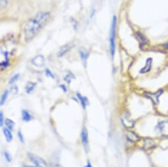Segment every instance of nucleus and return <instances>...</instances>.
<instances>
[{
  "mask_svg": "<svg viewBox=\"0 0 168 167\" xmlns=\"http://www.w3.org/2000/svg\"><path fill=\"white\" fill-rule=\"evenodd\" d=\"M50 16V14L48 12H40L26 23L24 29L26 41L28 42L31 40L38 34L49 19Z\"/></svg>",
  "mask_w": 168,
  "mask_h": 167,
  "instance_id": "obj_1",
  "label": "nucleus"
},
{
  "mask_svg": "<svg viewBox=\"0 0 168 167\" xmlns=\"http://www.w3.org/2000/svg\"><path fill=\"white\" fill-rule=\"evenodd\" d=\"M116 25H117V18L116 16L113 17L112 23H111V32H110V51L111 56L113 57L114 54H115V38H116Z\"/></svg>",
  "mask_w": 168,
  "mask_h": 167,
  "instance_id": "obj_2",
  "label": "nucleus"
},
{
  "mask_svg": "<svg viewBox=\"0 0 168 167\" xmlns=\"http://www.w3.org/2000/svg\"><path fill=\"white\" fill-rule=\"evenodd\" d=\"M28 157L29 159L31 160L37 167H47V164L45 160L41 157L36 155H34L32 153H29Z\"/></svg>",
  "mask_w": 168,
  "mask_h": 167,
  "instance_id": "obj_3",
  "label": "nucleus"
},
{
  "mask_svg": "<svg viewBox=\"0 0 168 167\" xmlns=\"http://www.w3.org/2000/svg\"><path fill=\"white\" fill-rule=\"evenodd\" d=\"M156 128L158 132L161 135L168 137V120L160 122Z\"/></svg>",
  "mask_w": 168,
  "mask_h": 167,
  "instance_id": "obj_4",
  "label": "nucleus"
},
{
  "mask_svg": "<svg viewBox=\"0 0 168 167\" xmlns=\"http://www.w3.org/2000/svg\"><path fill=\"white\" fill-rule=\"evenodd\" d=\"M32 63L35 67H43L45 64V59L43 55H38L32 59Z\"/></svg>",
  "mask_w": 168,
  "mask_h": 167,
  "instance_id": "obj_5",
  "label": "nucleus"
},
{
  "mask_svg": "<svg viewBox=\"0 0 168 167\" xmlns=\"http://www.w3.org/2000/svg\"><path fill=\"white\" fill-rule=\"evenodd\" d=\"M74 46V44L73 43H69L63 45L61 49H60L59 51L58 52L57 56L59 57H62L63 55H65L66 53H68L72 48H73Z\"/></svg>",
  "mask_w": 168,
  "mask_h": 167,
  "instance_id": "obj_6",
  "label": "nucleus"
},
{
  "mask_svg": "<svg viewBox=\"0 0 168 167\" xmlns=\"http://www.w3.org/2000/svg\"><path fill=\"white\" fill-rule=\"evenodd\" d=\"M81 140L82 143L85 147L86 151H87L88 148V132L86 128H83L81 132Z\"/></svg>",
  "mask_w": 168,
  "mask_h": 167,
  "instance_id": "obj_7",
  "label": "nucleus"
},
{
  "mask_svg": "<svg viewBox=\"0 0 168 167\" xmlns=\"http://www.w3.org/2000/svg\"><path fill=\"white\" fill-rule=\"evenodd\" d=\"M152 64V59L148 58L146 61L145 66L141 70L140 73L142 74H145V73L148 72V71H150V70H151V69Z\"/></svg>",
  "mask_w": 168,
  "mask_h": 167,
  "instance_id": "obj_8",
  "label": "nucleus"
},
{
  "mask_svg": "<svg viewBox=\"0 0 168 167\" xmlns=\"http://www.w3.org/2000/svg\"><path fill=\"white\" fill-rule=\"evenodd\" d=\"M121 121H122L123 124L124 125V126L126 128H133L134 126V124H135L134 122L133 121L130 120L129 117H125L124 118H122Z\"/></svg>",
  "mask_w": 168,
  "mask_h": 167,
  "instance_id": "obj_9",
  "label": "nucleus"
},
{
  "mask_svg": "<svg viewBox=\"0 0 168 167\" xmlns=\"http://www.w3.org/2000/svg\"><path fill=\"white\" fill-rule=\"evenodd\" d=\"M155 146V142L152 139H146L145 140V142H144V145H143V147L145 150H150V149L152 148L153 147Z\"/></svg>",
  "mask_w": 168,
  "mask_h": 167,
  "instance_id": "obj_10",
  "label": "nucleus"
},
{
  "mask_svg": "<svg viewBox=\"0 0 168 167\" xmlns=\"http://www.w3.org/2000/svg\"><path fill=\"white\" fill-rule=\"evenodd\" d=\"M127 138L132 142H136L140 140L139 137L135 133L131 132V131H129L127 133Z\"/></svg>",
  "mask_w": 168,
  "mask_h": 167,
  "instance_id": "obj_11",
  "label": "nucleus"
},
{
  "mask_svg": "<svg viewBox=\"0 0 168 167\" xmlns=\"http://www.w3.org/2000/svg\"><path fill=\"white\" fill-rule=\"evenodd\" d=\"M77 95L78 99H79V101H80V102L81 103V105L82 107V108L84 109H86V105L88 103V101H87L86 98L82 97V95L79 93H77Z\"/></svg>",
  "mask_w": 168,
  "mask_h": 167,
  "instance_id": "obj_12",
  "label": "nucleus"
},
{
  "mask_svg": "<svg viewBox=\"0 0 168 167\" xmlns=\"http://www.w3.org/2000/svg\"><path fill=\"white\" fill-rule=\"evenodd\" d=\"M3 134L5 136V139L6 140H7V142H10L12 139H13V136H12V134L11 132V131L8 128H3Z\"/></svg>",
  "mask_w": 168,
  "mask_h": 167,
  "instance_id": "obj_13",
  "label": "nucleus"
},
{
  "mask_svg": "<svg viewBox=\"0 0 168 167\" xmlns=\"http://www.w3.org/2000/svg\"><path fill=\"white\" fill-rule=\"evenodd\" d=\"M37 86V84L34 82H28L25 87V90L27 93H31L33 90L34 88Z\"/></svg>",
  "mask_w": 168,
  "mask_h": 167,
  "instance_id": "obj_14",
  "label": "nucleus"
},
{
  "mask_svg": "<svg viewBox=\"0 0 168 167\" xmlns=\"http://www.w3.org/2000/svg\"><path fill=\"white\" fill-rule=\"evenodd\" d=\"M22 120L25 122H29L31 120V114H30V113L26 110H23L22 111Z\"/></svg>",
  "mask_w": 168,
  "mask_h": 167,
  "instance_id": "obj_15",
  "label": "nucleus"
},
{
  "mask_svg": "<svg viewBox=\"0 0 168 167\" xmlns=\"http://www.w3.org/2000/svg\"><path fill=\"white\" fill-rule=\"evenodd\" d=\"M136 36L138 38V39H139V41L141 43V44H146L147 43V40L146 38H145V36H144L142 33L141 32H137L136 33Z\"/></svg>",
  "mask_w": 168,
  "mask_h": 167,
  "instance_id": "obj_16",
  "label": "nucleus"
},
{
  "mask_svg": "<svg viewBox=\"0 0 168 167\" xmlns=\"http://www.w3.org/2000/svg\"><path fill=\"white\" fill-rule=\"evenodd\" d=\"M5 123L8 129H9L10 130H12L13 129V127L15 126V122L12 120H11V119H9V118L5 119Z\"/></svg>",
  "mask_w": 168,
  "mask_h": 167,
  "instance_id": "obj_17",
  "label": "nucleus"
},
{
  "mask_svg": "<svg viewBox=\"0 0 168 167\" xmlns=\"http://www.w3.org/2000/svg\"><path fill=\"white\" fill-rule=\"evenodd\" d=\"M161 95V91L160 92H158L157 93H150L148 95V97L150 98L151 99H152V101H157L159 99V97H160V95Z\"/></svg>",
  "mask_w": 168,
  "mask_h": 167,
  "instance_id": "obj_18",
  "label": "nucleus"
},
{
  "mask_svg": "<svg viewBox=\"0 0 168 167\" xmlns=\"http://www.w3.org/2000/svg\"><path fill=\"white\" fill-rule=\"evenodd\" d=\"M8 93H9V92L7 90H6L2 95V98H1V105H3L5 102V101L6 99H7V98L8 96Z\"/></svg>",
  "mask_w": 168,
  "mask_h": 167,
  "instance_id": "obj_19",
  "label": "nucleus"
},
{
  "mask_svg": "<svg viewBox=\"0 0 168 167\" xmlns=\"http://www.w3.org/2000/svg\"><path fill=\"white\" fill-rule=\"evenodd\" d=\"M9 0H0V6H1V9L3 10L7 6Z\"/></svg>",
  "mask_w": 168,
  "mask_h": 167,
  "instance_id": "obj_20",
  "label": "nucleus"
},
{
  "mask_svg": "<svg viewBox=\"0 0 168 167\" xmlns=\"http://www.w3.org/2000/svg\"><path fill=\"white\" fill-rule=\"evenodd\" d=\"M73 75L71 73H67V74L64 77V80L68 84H69L71 82L72 79H73Z\"/></svg>",
  "mask_w": 168,
  "mask_h": 167,
  "instance_id": "obj_21",
  "label": "nucleus"
},
{
  "mask_svg": "<svg viewBox=\"0 0 168 167\" xmlns=\"http://www.w3.org/2000/svg\"><path fill=\"white\" fill-rule=\"evenodd\" d=\"M19 74H15L14 76L12 77V78L11 79V80H9V84H13L15 82H16L18 79H19Z\"/></svg>",
  "mask_w": 168,
  "mask_h": 167,
  "instance_id": "obj_22",
  "label": "nucleus"
},
{
  "mask_svg": "<svg viewBox=\"0 0 168 167\" xmlns=\"http://www.w3.org/2000/svg\"><path fill=\"white\" fill-rule=\"evenodd\" d=\"M4 156L6 159V160H7V161L10 163L11 161V155H9V153H8L7 151H5L4 152Z\"/></svg>",
  "mask_w": 168,
  "mask_h": 167,
  "instance_id": "obj_23",
  "label": "nucleus"
},
{
  "mask_svg": "<svg viewBox=\"0 0 168 167\" xmlns=\"http://www.w3.org/2000/svg\"><path fill=\"white\" fill-rule=\"evenodd\" d=\"M11 92L13 95H16L18 93V88L17 86H13L11 88Z\"/></svg>",
  "mask_w": 168,
  "mask_h": 167,
  "instance_id": "obj_24",
  "label": "nucleus"
},
{
  "mask_svg": "<svg viewBox=\"0 0 168 167\" xmlns=\"http://www.w3.org/2000/svg\"><path fill=\"white\" fill-rule=\"evenodd\" d=\"M46 75L47 76L51 77V78H52V79H54V76H53V74L52 73V72L48 69H46Z\"/></svg>",
  "mask_w": 168,
  "mask_h": 167,
  "instance_id": "obj_25",
  "label": "nucleus"
},
{
  "mask_svg": "<svg viewBox=\"0 0 168 167\" xmlns=\"http://www.w3.org/2000/svg\"><path fill=\"white\" fill-rule=\"evenodd\" d=\"M7 66H8V61L1 63V68H2V70H3V69H5Z\"/></svg>",
  "mask_w": 168,
  "mask_h": 167,
  "instance_id": "obj_26",
  "label": "nucleus"
},
{
  "mask_svg": "<svg viewBox=\"0 0 168 167\" xmlns=\"http://www.w3.org/2000/svg\"><path fill=\"white\" fill-rule=\"evenodd\" d=\"M18 137H19V139L20 140V141L22 143H23L24 142V138H23L22 134V133H21V132L20 130L19 131V132H18Z\"/></svg>",
  "mask_w": 168,
  "mask_h": 167,
  "instance_id": "obj_27",
  "label": "nucleus"
},
{
  "mask_svg": "<svg viewBox=\"0 0 168 167\" xmlns=\"http://www.w3.org/2000/svg\"><path fill=\"white\" fill-rule=\"evenodd\" d=\"M81 56L82 57V59H86L88 57V53H85V52L84 51H81Z\"/></svg>",
  "mask_w": 168,
  "mask_h": 167,
  "instance_id": "obj_28",
  "label": "nucleus"
},
{
  "mask_svg": "<svg viewBox=\"0 0 168 167\" xmlns=\"http://www.w3.org/2000/svg\"><path fill=\"white\" fill-rule=\"evenodd\" d=\"M0 124H1V126H3V112H0Z\"/></svg>",
  "mask_w": 168,
  "mask_h": 167,
  "instance_id": "obj_29",
  "label": "nucleus"
},
{
  "mask_svg": "<svg viewBox=\"0 0 168 167\" xmlns=\"http://www.w3.org/2000/svg\"><path fill=\"white\" fill-rule=\"evenodd\" d=\"M50 167H62V166L58 164H51Z\"/></svg>",
  "mask_w": 168,
  "mask_h": 167,
  "instance_id": "obj_30",
  "label": "nucleus"
},
{
  "mask_svg": "<svg viewBox=\"0 0 168 167\" xmlns=\"http://www.w3.org/2000/svg\"><path fill=\"white\" fill-rule=\"evenodd\" d=\"M164 48L166 49V50H168V41L167 43H166L164 45Z\"/></svg>",
  "mask_w": 168,
  "mask_h": 167,
  "instance_id": "obj_31",
  "label": "nucleus"
},
{
  "mask_svg": "<svg viewBox=\"0 0 168 167\" xmlns=\"http://www.w3.org/2000/svg\"><path fill=\"white\" fill-rule=\"evenodd\" d=\"M85 167H92V165H91V163H90L89 160H88L87 165H86V166Z\"/></svg>",
  "mask_w": 168,
  "mask_h": 167,
  "instance_id": "obj_32",
  "label": "nucleus"
},
{
  "mask_svg": "<svg viewBox=\"0 0 168 167\" xmlns=\"http://www.w3.org/2000/svg\"><path fill=\"white\" fill-rule=\"evenodd\" d=\"M60 87H61L62 88H63V89L64 90V92H66V88L65 87V86H63V85H61V86H60Z\"/></svg>",
  "mask_w": 168,
  "mask_h": 167,
  "instance_id": "obj_33",
  "label": "nucleus"
}]
</instances>
